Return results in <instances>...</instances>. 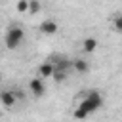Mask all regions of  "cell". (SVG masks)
<instances>
[{
	"mask_svg": "<svg viewBox=\"0 0 122 122\" xmlns=\"http://www.w3.org/2000/svg\"><path fill=\"white\" fill-rule=\"evenodd\" d=\"M101 105H103V97H101V93H99L97 90H90V92L84 95V99L78 103V107H80L82 111H86L88 114L99 111Z\"/></svg>",
	"mask_w": 122,
	"mask_h": 122,
	"instance_id": "obj_1",
	"label": "cell"
},
{
	"mask_svg": "<svg viewBox=\"0 0 122 122\" xmlns=\"http://www.w3.org/2000/svg\"><path fill=\"white\" fill-rule=\"evenodd\" d=\"M23 38H25V32H23V29L15 25V27H10V29L6 30L4 44H6V48H8V50H15V48H19V46H21Z\"/></svg>",
	"mask_w": 122,
	"mask_h": 122,
	"instance_id": "obj_2",
	"label": "cell"
},
{
	"mask_svg": "<svg viewBox=\"0 0 122 122\" xmlns=\"http://www.w3.org/2000/svg\"><path fill=\"white\" fill-rule=\"evenodd\" d=\"M29 92H30L34 97H42V95L46 93V84H44V78H40V76L32 78V80L29 82Z\"/></svg>",
	"mask_w": 122,
	"mask_h": 122,
	"instance_id": "obj_3",
	"label": "cell"
},
{
	"mask_svg": "<svg viewBox=\"0 0 122 122\" xmlns=\"http://www.w3.org/2000/svg\"><path fill=\"white\" fill-rule=\"evenodd\" d=\"M53 72H55V65H53V61H44V63L38 67V71H36V74H38L40 78H51Z\"/></svg>",
	"mask_w": 122,
	"mask_h": 122,
	"instance_id": "obj_4",
	"label": "cell"
},
{
	"mask_svg": "<svg viewBox=\"0 0 122 122\" xmlns=\"http://www.w3.org/2000/svg\"><path fill=\"white\" fill-rule=\"evenodd\" d=\"M38 30H40L42 34H55V32L59 30V25H57L53 19H46V21H42V23H40Z\"/></svg>",
	"mask_w": 122,
	"mask_h": 122,
	"instance_id": "obj_5",
	"label": "cell"
},
{
	"mask_svg": "<svg viewBox=\"0 0 122 122\" xmlns=\"http://www.w3.org/2000/svg\"><path fill=\"white\" fill-rule=\"evenodd\" d=\"M0 99H2V105H4V107H8V109L15 107V101H17L15 93H13V92H10V90H4V92L0 93Z\"/></svg>",
	"mask_w": 122,
	"mask_h": 122,
	"instance_id": "obj_6",
	"label": "cell"
},
{
	"mask_svg": "<svg viewBox=\"0 0 122 122\" xmlns=\"http://www.w3.org/2000/svg\"><path fill=\"white\" fill-rule=\"evenodd\" d=\"M50 61H53L55 69H61V71H67V69H69V67L72 65V63H71V61H69V59H67L65 55H53V57H51Z\"/></svg>",
	"mask_w": 122,
	"mask_h": 122,
	"instance_id": "obj_7",
	"label": "cell"
},
{
	"mask_svg": "<svg viewBox=\"0 0 122 122\" xmlns=\"http://www.w3.org/2000/svg\"><path fill=\"white\" fill-rule=\"evenodd\" d=\"M82 50H84L86 53H92V51H95V50H97V38H93V36H88V38H84V42H82Z\"/></svg>",
	"mask_w": 122,
	"mask_h": 122,
	"instance_id": "obj_8",
	"label": "cell"
},
{
	"mask_svg": "<svg viewBox=\"0 0 122 122\" xmlns=\"http://www.w3.org/2000/svg\"><path fill=\"white\" fill-rule=\"evenodd\" d=\"M72 69H74L76 72H88V71H90V63H88L86 59L78 57V59L72 61Z\"/></svg>",
	"mask_w": 122,
	"mask_h": 122,
	"instance_id": "obj_9",
	"label": "cell"
},
{
	"mask_svg": "<svg viewBox=\"0 0 122 122\" xmlns=\"http://www.w3.org/2000/svg\"><path fill=\"white\" fill-rule=\"evenodd\" d=\"M40 10H42L40 0H29V13H30V15H36Z\"/></svg>",
	"mask_w": 122,
	"mask_h": 122,
	"instance_id": "obj_10",
	"label": "cell"
},
{
	"mask_svg": "<svg viewBox=\"0 0 122 122\" xmlns=\"http://www.w3.org/2000/svg\"><path fill=\"white\" fill-rule=\"evenodd\" d=\"M112 29H114V32L122 34V13H116V15H114V19H112Z\"/></svg>",
	"mask_w": 122,
	"mask_h": 122,
	"instance_id": "obj_11",
	"label": "cell"
},
{
	"mask_svg": "<svg viewBox=\"0 0 122 122\" xmlns=\"http://www.w3.org/2000/svg\"><path fill=\"white\" fill-rule=\"evenodd\" d=\"M55 82H63L65 78H67V71H61V69H55V72H53V76H51Z\"/></svg>",
	"mask_w": 122,
	"mask_h": 122,
	"instance_id": "obj_12",
	"label": "cell"
},
{
	"mask_svg": "<svg viewBox=\"0 0 122 122\" xmlns=\"http://www.w3.org/2000/svg\"><path fill=\"white\" fill-rule=\"evenodd\" d=\"M15 10H17L19 13L29 11V0H19V2H17V6H15Z\"/></svg>",
	"mask_w": 122,
	"mask_h": 122,
	"instance_id": "obj_13",
	"label": "cell"
},
{
	"mask_svg": "<svg viewBox=\"0 0 122 122\" xmlns=\"http://www.w3.org/2000/svg\"><path fill=\"white\" fill-rule=\"evenodd\" d=\"M88 116H90V114H88L86 111H82L80 107H76V109H74V118H88Z\"/></svg>",
	"mask_w": 122,
	"mask_h": 122,
	"instance_id": "obj_14",
	"label": "cell"
},
{
	"mask_svg": "<svg viewBox=\"0 0 122 122\" xmlns=\"http://www.w3.org/2000/svg\"><path fill=\"white\" fill-rule=\"evenodd\" d=\"M13 93H15V97H17V99H25V93H23V90L15 88V90H13Z\"/></svg>",
	"mask_w": 122,
	"mask_h": 122,
	"instance_id": "obj_15",
	"label": "cell"
}]
</instances>
